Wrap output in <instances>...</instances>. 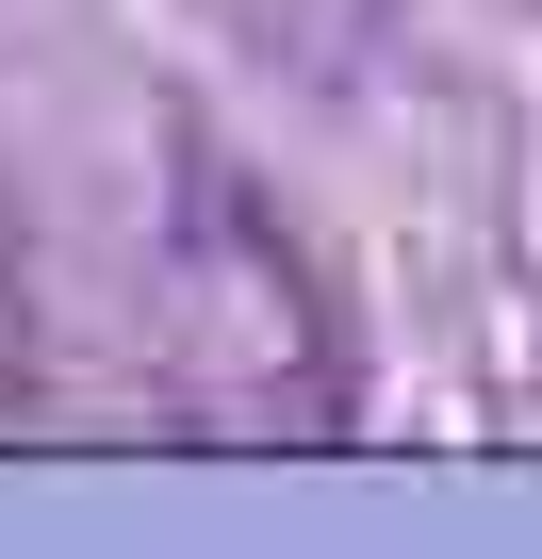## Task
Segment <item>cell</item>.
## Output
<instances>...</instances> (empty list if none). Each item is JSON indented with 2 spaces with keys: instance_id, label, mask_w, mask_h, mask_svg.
I'll return each instance as SVG.
<instances>
[{
  "instance_id": "1",
  "label": "cell",
  "mask_w": 542,
  "mask_h": 559,
  "mask_svg": "<svg viewBox=\"0 0 542 559\" xmlns=\"http://www.w3.org/2000/svg\"><path fill=\"white\" fill-rule=\"evenodd\" d=\"M165 330H181V428H214V444H329V428L362 412L313 263L280 247V214H263L246 181H197V198H181Z\"/></svg>"
}]
</instances>
